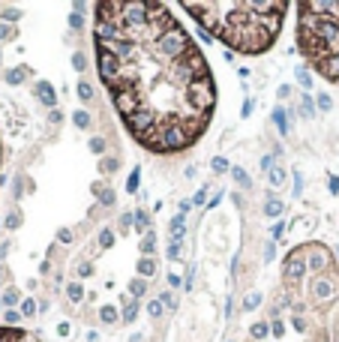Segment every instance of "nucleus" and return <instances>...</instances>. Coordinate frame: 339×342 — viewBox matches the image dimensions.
Returning a JSON list of instances; mask_svg holds the SVG:
<instances>
[{"instance_id": "obj_9", "label": "nucleus", "mask_w": 339, "mask_h": 342, "mask_svg": "<svg viewBox=\"0 0 339 342\" xmlns=\"http://www.w3.org/2000/svg\"><path fill=\"white\" fill-rule=\"evenodd\" d=\"M138 309H141V306H138V300H129L126 306H123L120 321H123V324H132V321H135V315H138Z\"/></svg>"}, {"instance_id": "obj_52", "label": "nucleus", "mask_w": 339, "mask_h": 342, "mask_svg": "<svg viewBox=\"0 0 339 342\" xmlns=\"http://www.w3.org/2000/svg\"><path fill=\"white\" fill-rule=\"evenodd\" d=\"M273 168V156H264V159H261V171H270Z\"/></svg>"}, {"instance_id": "obj_2", "label": "nucleus", "mask_w": 339, "mask_h": 342, "mask_svg": "<svg viewBox=\"0 0 339 342\" xmlns=\"http://www.w3.org/2000/svg\"><path fill=\"white\" fill-rule=\"evenodd\" d=\"M180 6L204 33L213 36V42L252 57L273 48L288 12L285 0H213V3L183 0Z\"/></svg>"}, {"instance_id": "obj_56", "label": "nucleus", "mask_w": 339, "mask_h": 342, "mask_svg": "<svg viewBox=\"0 0 339 342\" xmlns=\"http://www.w3.org/2000/svg\"><path fill=\"white\" fill-rule=\"evenodd\" d=\"M189 210H192V201H180V213H183V216L189 213Z\"/></svg>"}, {"instance_id": "obj_30", "label": "nucleus", "mask_w": 339, "mask_h": 342, "mask_svg": "<svg viewBox=\"0 0 339 342\" xmlns=\"http://www.w3.org/2000/svg\"><path fill=\"white\" fill-rule=\"evenodd\" d=\"M165 312V306H162V300H153V303H147V315L150 318H159Z\"/></svg>"}, {"instance_id": "obj_45", "label": "nucleus", "mask_w": 339, "mask_h": 342, "mask_svg": "<svg viewBox=\"0 0 339 342\" xmlns=\"http://www.w3.org/2000/svg\"><path fill=\"white\" fill-rule=\"evenodd\" d=\"M204 201H207V186H204V189H198V195L192 198V207H198V204H204Z\"/></svg>"}, {"instance_id": "obj_5", "label": "nucleus", "mask_w": 339, "mask_h": 342, "mask_svg": "<svg viewBox=\"0 0 339 342\" xmlns=\"http://www.w3.org/2000/svg\"><path fill=\"white\" fill-rule=\"evenodd\" d=\"M306 267H309V264H306V258L300 255V252H294V255L285 261V279H300V276L306 273Z\"/></svg>"}, {"instance_id": "obj_28", "label": "nucleus", "mask_w": 339, "mask_h": 342, "mask_svg": "<svg viewBox=\"0 0 339 342\" xmlns=\"http://www.w3.org/2000/svg\"><path fill=\"white\" fill-rule=\"evenodd\" d=\"M66 294H69V300H72V303H78V300L84 297V288H81L78 282H72V285L66 288Z\"/></svg>"}, {"instance_id": "obj_42", "label": "nucleus", "mask_w": 339, "mask_h": 342, "mask_svg": "<svg viewBox=\"0 0 339 342\" xmlns=\"http://www.w3.org/2000/svg\"><path fill=\"white\" fill-rule=\"evenodd\" d=\"M132 225H135V213H123L120 216V228L126 231V228H132Z\"/></svg>"}, {"instance_id": "obj_26", "label": "nucleus", "mask_w": 339, "mask_h": 342, "mask_svg": "<svg viewBox=\"0 0 339 342\" xmlns=\"http://www.w3.org/2000/svg\"><path fill=\"white\" fill-rule=\"evenodd\" d=\"M297 81L303 84L306 90H312V78H309V69L306 66H297Z\"/></svg>"}, {"instance_id": "obj_61", "label": "nucleus", "mask_w": 339, "mask_h": 342, "mask_svg": "<svg viewBox=\"0 0 339 342\" xmlns=\"http://www.w3.org/2000/svg\"><path fill=\"white\" fill-rule=\"evenodd\" d=\"M0 180H3V177H0Z\"/></svg>"}, {"instance_id": "obj_39", "label": "nucleus", "mask_w": 339, "mask_h": 342, "mask_svg": "<svg viewBox=\"0 0 339 342\" xmlns=\"http://www.w3.org/2000/svg\"><path fill=\"white\" fill-rule=\"evenodd\" d=\"M210 168H213V171H216V174H219V171H231V165H228V162H225V159H222V156H216V159H213V162H210Z\"/></svg>"}, {"instance_id": "obj_13", "label": "nucleus", "mask_w": 339, "mask_h": 342, "mask_svg": "<svg viewBox=\"0 0 339 342\" xmlns=\"http://www.w3.org/2000/svg\"><path fill=\"white\" fill-rule=\"evenodd\" d=\"M273 123L279 126V132H282V135H288V120H285V108H282V105H276V108H273Z\"/></svg>"}, {"instance_id": "obj_44", "label": "nucleus", "mask_w": 339, "mask_h": 342, "mask_svg": "<svg viewBox=\"0 0 339 342\" xmlns=\"http://www.w3.org/2000/svg\"><path fill=\"white\" fill-rule=\"evenodd\" d=\"M21 225V213H9L6 216V228H18Z\"/></svg>"}, {"instance_id": "obj_60", "label": "nucleus", "mask_w": 339, "mask_h": 342, "mask_svg": "<svg viewBox=\"0 0 339 342\" xmlns=\"http://www.w3.org/2000/svg\"><path fill=\"white\" fill-rule=\"evenodd\" d=\"M0 309H3V303H0Z\"/></svg>"}, {"instance_id": "obj_12", "label": "nucleus", "mask_w": 339, "mask_h": 342, "mask_svg": "<svg viewBox=\"0 0 339 342\" xmlns=\"http://www.w3.org/2000/svg\"><path fill=\"white\" fill-rule=\"evenodd\" d=\"M267 183L276 189V186H282L285 183V168H279V165H273L270 171H267Z\"/></svg>"}, {"instance_id": "obj_24", "label": "nucleus", "mask_w": 339, "mask_h": 342, "mask_svg": "<svg viewBox=\"0 0 339 342\" xmlns=\"http://www.w3.org/2000/svg\"><path fill=\"white\" fill-rule=\"evenodd\" d=\"M24 75H27L24 66H21V69H9V72H6V81H9V84H21V81H24Z\"/></svg>"}, {"instance_id": "obj_27", "label": "nucleus", "mask_w": 339, "mask_h": 342, "mask_svg": "<svg viewBox=\"0 0 339 342\" xmlns=\"http://www.w3.org/2000/svg\"><path fill=\"white\" fill-rule=\"evenodd\" d=\"M135 225H138V231H150V216L144 210H135Z\"/></svg>"}, {"instance_id": "obj_22", "label": "nucleus", "mask_w": 339, "mask_h": 342, "mask_svg": "<svg viewBox=\"0 0 339 342\" xmlns=\"http://www.w3.org/2000/svg\"><path fill=\"white\" fill-rule=\"evenodd\" d=\"M138 183H141V168H132V174H129V183H126V192H138Z\"/></svg>"}, {"instance_id": "obj_14", "label": "nucleus", "mask_w": 339, "mask_h": 342, "mask_svg": "<svg viewBox=\"0 0 339 342\" xmlns=\"http://www.w3.org/2000/svg\"><path fill=\"white\" fill-rule=\"evenodd\" d=\"M153 249H156V237H153V231H147V237H141V255L150 258Z\"/></svg>"}, {"instance_id": "obj_6", "label": "nucleus", "mask_w": 339, "mask_h": 342, "mask_svg": "<svg viewBox=\"0 0 339 342\" xmlns=\"http://www.w3.org/2000/svg\"><path fill=\"white\" fill-rule=\"evenodd\" d=\"M36 96H39L42 105H48L51 111L57 108V93H54V87H51L48 81H39V84H36Z\"/></svg>"}, {"instance_id": "obj_58", "label": "nucleus", "mask_w": 339, "mask_h": 342, "mask_svg": "<svg viewBox=\"0 0 339 342\" xmlns=\"http://www.w3.org/2000/svg\"><path fill=\"white\" fill-rule=\"evenodd\" d=\"M57 333H60V336H69V324H66V321H63V324H60V327H57Z\"/></svg>"}, {"instance_id": "obj_48", "label": "nucleus", "mask_w": 339, "mask_h": 342, "mask_svg": "<svg viewBox=\"0 0 339 342\" xmlns=\"http://www.w3.org/2000/svg\"><path fill=\"white\" fill-rule=\"evenodd\" d=\"M9 36H15V30H12V27H6V24H0V42L9 39Z\"/></svg>"}, {"instance_id": "obj_46", "label": "nucleus", "mask_w": 339, "mask_h": 342, "mask_svg": "<svg viewBox=\"0 0 339 342\" xmlns=\"http://www.w3.org/2000/svg\"><path fill=\"white\" fill-rule=\"evenodd\" d=\"M303 192V177H300V171H294V195Z\"/></svg>"}, {"instance_id": "obj_53", "label": "nucleus", "mask_w": 339, "mask_h": 342, "mask_svg": "<svg viewBox=\"0 0 339 342\" xmlns=\"http://www.w3.org/2000/svg\"><path fill=\"white\" fill-rule=\"evenodd\" d=\"M264 261H273V240L264 246Z\"/></svg>"}, {"instance_id": "obj_47", "label": "nucleus", "mask_w": 339, "mask_h": 342, "mask_svg": "<svg viewBox=\"0 0 339 342\" xmlns=\"http://www.w3.org/2000/svg\"><path fill=\"white\" fill-rule=\"evenodd\" d=\"M168 258H180V243H177V240L168 243Z\"/></svg>"}, {"instance_id": "obj_57", "label": "nucleus", "mask_w": 339, "mask_h": 342, "mask_svg": "<svg viewBox=\"0 0 339 342\" xmlns=\"http://www.w3.org/2000/svg\"><path fill=\"white\" fill-rule=\"evenodd\" d=\"M168 285H171V288H177V285H180V276H174V273H171V276H168Z\"/></svg>"}, {"instance_id": "obj_35", "label": "nucleus", "mask_w": 339, "mask_h": 342, "mask_svg": "<svg viewBox=\"0 0 339 342\" xmlns=\"http://www.w3.org/2000/svg\"><path fill=\"white\" fill-rule=\"evenodd\" d=\"M330 291H333V285H330L327 279H321V282H315V294H318V297H327Z\"/></svg>"}, {"instance_id": "obj_37", "label": "nucleus", "mask_w": 339, "mask_h": 342, "mask_svg": "<svg viewBox=\"0 0 339 342\" xmlns=\"http://www.w3.org/2000/svg\"><path fill=\"white\" fill-rule=\"evenodd\" d=\"M21 315H24V318L36 315V300H24V303H21Z\"/></svg>"}, {"instance_id": "obj_43", "label": "nucleus", "mask_w": 339, "mask_h": 342, "mask_svg": "<svg viewBox=\"0 0 339 342\" xmlns=\"http://www.w3.org/2000/svg\"><path fill=\"white\" fill-rule=\"evenodd\" d=\"M327 189H330L333 195H339V177H336V174H330V177H327Z\"/></svg>"}, {"instance_id": "obj_21", "label": "nucleus", "mask_w": 339, "mask_h": 342, "mask_svg": "<svg viewBox=\"0 0 339 342\" xmlns=\"http://www.w3.org/2000/svg\"><path fill=\"white\" fill-rule=\"evenodd\" d=\"M144 291H147V282H144V279H141V276H138V279H132V282H129V294H132V297H135V300H138V297H141V294H144Z\"/></svg>"}, {"instance_id": "obj_55", "label": "nucleus", "mask_w": 339, "mask_h": 342, "mask_svg": "<svg viewBox=\"0 0 339 342\" xmlns=\"http://www.w3.org/2000/svg\"><path fill=\"white\" fill-rule=\"evenodd\" d=\"M60 120H63V114H60V111H57V108H54V111H51V123H54V126H57V123H60Z\"/></svg>"}, {"instance_id": "obj_31", "label": "nucleus", "mask_w": 339, "mask_h": 342, "mask_svg": "<svg viewBox=\"0 0 339 342\" xmlns=\"http://www.w3.org/2000/svg\"><path fill=\"white\" fill-rule=\"evenodd\" d=\"M0 18H3V21H18V18H21V9L3 6V9H0Z\"/></svg>"}, {"instance_id": "obj_11", "label": "nucleus", "mask_w": 339, "mask_h": 342, "mask_svg": "<svg viewBox=\"0 0 339 342\" xmlns=\"http://www.w3.org/2000/svg\"><path fill=\"white\" fill-rule=\"evenodd\" d=\"M231 177H234V183H237L240 189H249V186H252V180H249V174H246V171H243L240 165H234V168H231Z\"/></svg>"}, {"instance_id": "obj_10", "label": "nucleus", "mask_w": 339, "mask_h": 342, "mask_svg": "<svg viewBox=\"0 0 339 342\" xmlns=\"http://www.w3.org/2000/svg\"><path fill=\"white\" fill-rule=\"evenodd\" d=\"M81 9H84V3H75V6H72V15H69V27H72V30H81V27H84Z\"/></svg>"}, {"instance_id": "obj_7", "label": "nucleus", "mask_w": 339, "mask_h": 342, "mask_svg": "<svg viewBox=\"0 0 339 342\" xmlns=\"http://www.w3.org/2000/svg\"><path fill=\"white\" fill-rule=\"evenodd\" d=\"M93 195H96V201L102 204V207H111L114 204V189H108V186H102V183H93Z\"/></svg>"}, {"instance_id": "obj_23", "label": "nucleus", "mask_w": 339, "mask_h": 342, "mask_svg": "<svg viewBox=\"0 0 339 342\" xmlns=\"http://www.w3.org/2000/svg\"><path fill=\"white\" fill-rule=\"evenodd\" d=\"M72 66H75V72H84L87 69V54L84 51H75L72 54Z\"/></svg>"}, {"instance_id": "obj_20", "label": "nucleus", "mask_w": 339, "mask_h": 342, "mask_svg": "<svg viewBox=\"0 0 339 342\" xmlns=\"http://www.w3.org/2000/svg\"><path fill=\"white\" fill-rule=\"evenodd\" d=\"M72 123L78 126V129H87L90 126V114L87 111H72Z\"/></svg>"}, {"instance_id": "obj_49", "label": "nucleus", "mask_w": 339, "mask_h": 342, "mask_svg": "<svg viewBox=\"0 0 339 342\" xmlns=\"http://www.w3.org/2000/svg\"><path fill=\"white\" fill-rule=\"evenodd\" d=\"M270 333H273V336L279 339V336L285 333V324H282V321H276V324H270Z\"/></svg>"}, {"instance_id": "obj_36", "label": "nucleus", "mask_w": 339, "mask_h": 342, "mask_svg": "<svg viewBox=\"0 0 339 342\" xmlns=\"http://www.w3.org/2000/svg\"><path fill=\"white\" fill-rule=\"evenodd\" d=\"M258 303H261V294L252 291V294L246 297V303H243V309H258Z\"/></svg>"}, {"instance_id": "obj_51", "label": "nucleus", "mask_w": 339, "mask_h": 342, "mask_svg": "<svg viewBox=\"0 0 339 342\" xmlns=\"http://www.w3.org/2000/svg\"><path fill=\"white\" fill-rule=\"evenodd\" d=\"M276 96H279V102H282V99H288V96H291V87H288V84H285V87H279V90H276Z\"/></svg>"}, {"instance_id": "obj_50", "label": "nucleus", "mask_w": 339, "mask_h": 342, "mask_svg": "<svg viewBox=\"0 0 339 342\" xmlns=\"http://www.w3.org/2000/svg\"><path fill=\"white\" fill-rule=\"evenodd\" d=\"M57 240H60V243H72V231H66V228H63V231L57 234Z\"/></svg>"}, {"instance_id": "obj_4", "label": "nucleus", "mask_w": 339, "mask_h": 342, "mask_svg": "<svg viewBox=\"0 0 339 342\" xmlns=\"http://www.w3.org/2000/svg\"><path fill=\"white\" fill-rule=\"evenodd\" d=\"M0 342H39V336H33L21 327H6L0 324Z\"/></svg>"}, {"instance_id": "obj_15", "label": "nucleus", "mask_w": 339, "mask_h": 342, "mask_svg": "<svg viewBox=\"0 0 339 342\" xmlns=\"http://www.w3.org/2000/svg\"><path fill=\"white\" fill-rule=\"evenodd\" d=\"M249 333H252V339H267V336H270V324H267V321H255Z\"/></svg>"}, {"instance_id": "obj_3", "label": "nucleus", "mask_w": 339, "mask_h": 342, "mask_svg": "<svg viewBox=\"0 0 339 342\" xmlns=\"http://www.w3.org/2000/svg\"><path fill=\"white\" fill-rule=\"evenodd\" d=\"M297 48L318 75L339 84V0L297 3Z\"/></svg>"}, {"instance_id": "obj_25", "label": "nucleus", "mask_w": 339, "mask_h": 342, "mask_svg": "<svg viewBox=\"0 0 339 342\" xmlns=\"http://www.w3.org/2000/svg\"><path fill=\"white\" fill-rule=\"evenodd\" d=\"M300 108H303V114H306V117H312V114H315V102H312V96H309V93H303V96H300Z\"/></svg>"}, {"instance_id": "obj_17", "label": "nucleus", "mask_w": 339, "mask_h": 342, "mask_svg": "<svg viewBox=\"0 0 339 342\" xmlns=\"http://www.w3.org/2000/svg\"><path fill=\"white\" fill-rule=\"evenodd\" d=\"M75 87H78V99L81 102H93V84L90 81H78Z\"/></svg>"}, {"instance_id": "obj_16", "label": "nucleus", "mask_w": 339, "mask_h": 342, "mask_svg": "<svg viewBox=\"0 0 339 342\" xmlns=\"http://www.w3.org/2000/svg\"><path fill=\"white\" fill-rule=\"evenodd\" d=\"M183 234H186V231H183V213H177V216L171 219V237L180 243V240H183Z\"/></svg>"}, {"instance_id": "obj_40", "label": "nucleus", "mask_w": 339, "mask_h": 342, "mask_svg": "<svg viewBox=\"0 0 339 342\" xmlns=\"http://www.w3.org/2000/svg\"><path fill=\"white\" fill-rule=\"evenodd\" d=\"M315 102H318V108H321V111H330V108H333V99H330L327 93H318V99H315Z\"/></svg>"}, {"instance_id": "obj_19", "label": "nucleus", "mask_w": 339, "mask_h": 342, "mask_svg": "<svg viewBox=\"0 0 339 342\" xmlns=\"http://www.w3.org/2000/svg\"><path fill=\"white\" fill-rule=\"evenodd\" d=\"M264 213H267L270 219H279V216H282V201H276V198H267V204H264Z\"/></svg>"}, {"instance_id": "obj_34", "label": "nucleus", "mask_w": 339, "mask_h": 342, "mask_svg": "<svg viewBox=\"0 0 339 342\" xmlns=\"http://www.w3.org/2000/svg\"><path fill=\"white\" fill-rule=\"evenodd\" d=\"M18 321H21V312H15V309H6V312H3V324H6V327H12V324H18Z\"/></svg>"}, {"instance_id": "obj_33", "label": "nucleus", "mask_w": 339, "mask_h": 342, "mask_svg": "<svg viewBox=\"0 0 339 342\" xmlns=\"http://www.w3.org/2000/svg\"><path fill=\"white\" fill-rule=\"evenodd\" d=\"M0 303H3V306H12V303H18V291H15V288H6L3 297H0Z\"/></svg>"}, {"instance_id": "obj_8", "label": "nucleus", "mask_w": 339, "mask_h": 342, "mask_svg": "<svg viewBox=\"0 0 339 342\" xmlns=\"http://www.w3.org/2000/svg\"><path fill=\"white\" fill-rule=\"evenodd\" d=\"M153 273H156V261L141 255V258H138V276H141V279H147V276H153Z\"/></svg>"}, {"instance_id": "obj_54", "label": "nucleus", "mask_w": 339, "mask_h": 342, "mask_svg": "<svg viewBox=\"0 0 339 342\" xmlns=\"http://www.w3.org/2000/svg\"><path fill=\"white\" fill-rule=\"evenodd\" d=\"M252 114V99H246V105H243V111H240V117H249Z\"/></svg>"}, {"instance_id": "obj_32", "label": "nucleus", "mask_w": 339, "mask_h": 342, "mask_svg": "<svg viewBox=\"0 0 339 342\" xmlns=\"http://www.w3.org/2000/svg\"><path fill=\"white\" fill-rule=\"evenodd\" d=\"M99 246H102V249H111V246H114V231H108V228H105V231L99 234Z\"/></svg>"}, {"instance_id": "obj_41", "label": "nucleus", "mask_w": 339, "mask_h": 342, "mask_svg": "<svg viewBox=\"0 0 339 342\" xmlns=\"http://www.w3.org/2000/svg\"><path fill=\"white\" fill-rule=\"evenodd\" d=\"M282 234H285V222H282V219H279V222H276V225H273V228H270V240H279V237H282Z\"/></svg>"}, {"instance_id": "obj_18", "label": "nucleus", "mask_w": 339, "mask_h": 342, "mask_svg": "<svg viewBox=\"0 0 339 342\" xmlns=\"http://www.w3.org/2000/svg\"><path fill=\"white\" fill-rule=\"evenodd\" d=\"M99 318H102L105 324H114V321L120 318V312H117V306H102V309H99Z\"/></svg>"}, {"instance_id": "obj_59", "label": "nucleus", "mask_w": 339, "mask_h": 342, "mask_svg": "<svg viewBox=\"0 0 339 342\" xmlns=\"http://www.w3.org/2000/svg\"><path fill=\"white\" fill-rule=\"evenodd\" d=\"M336 255H339V246H336Z\"/></svg>"}, {"instance_id": "obj_1", "label": "nucleus", "mask_w": 339, "mask_h": 342, "mask_svg": "<svg viewBox=\"0 0 339 342\" xmlns=\"http://www.w3.org/2000/svg\"><path fill=\"white\" fill-rule=\"evenodd\" d=\"M93 45L111 105L144 150L183 153L207 132L216 81L168 3L102 0L93 6Z\"/></svg>"}, {"instance_id": "obj_38", "label": "nucleus", "mask_w": 339, "mask_h": 342, "mask_svg": "<svg viewBox=\"0 0 339 342\" xmlns=\"http://www.w3.org/2000/svg\"><path fill=\"white\" fill-rule=\"evenodd\" d=\"M87 147L93 150V153H102V150H105V138H96V135H93V138L87 141Z\"/></svg>"}, {"instance_id": "obj_29", "label": "nucleus", "mask_w": 339, "mask_h": 342, "mask_svg": "<svg viewBox=\"0 0 339 342\" xmlns=\"http://www.w3.org/2000/svg\"><path fill=\"white\" fill-rule=\"evenodd\" d=\"M117 165H120V162H117L114 156H105V159L99 162V168H102V174H111V171H117Z\"/></svg>"}]
</instances>
